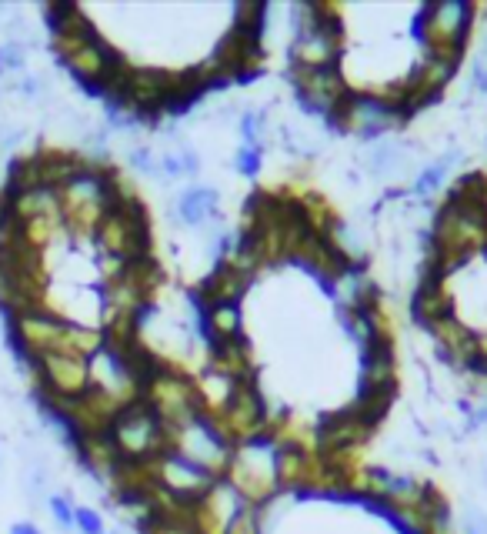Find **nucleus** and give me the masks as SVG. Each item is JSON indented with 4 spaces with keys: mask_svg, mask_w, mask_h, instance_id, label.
I'll list each match as a JSON object with an SVG mask.
<instances>
[{
    "mask_svg": "<svg viewBox=\"0 0 487 534\" xmlns=\"http://www.w3.org/2000/svg\"><path fill=\"white\" fill-rule=\"evenodd\" d=\"M14 338L31 354V361L47 354H67V358L91 361L104 348V331L74 324L54 311H24L14 314Z\"/></svg>",
    "mask_w": 487,
    "mask_h": 534,
    "instance_id": "1",
    "label": "nucleus"
},
{
    "mask_svg": "<svg viewBox=\"0 0 487 534\" xmlns=\"http://www.w3.org/2000/svg\"><path fill=\"white\" fill-rule=\"evenodd\" d=\"M117 201V177L111 167L91 161L74 181H67L57 191V204H61V221L64 231L74 241L97 234V224L104 221V214L111 211Z\"/></svg>",
    "mask_w": 487,
    "mask_h": 534,
    "instance_id": "2",
    "label": "nucleus"
},
{
    "mask_svg": "<svg viewBox=\"0 0 487 534\" xmlns=\"http://www.w3.org/2000/svg\"><path fill=\"white\" fill-rule=\"evenodd\" d=\"M107 434H111L117 454L127 464H144L161 458L164 451H171V434H167L161 418L151 411V404L144 398L121 408Z\"/></svg>",
    "mask_w": 487,
    "mask_h": 534,
    "instance_id": "3",
    "label": "nucleus"
},
{
    "mask_svg": "<svg viewBox=\"0 0 487 534\" xmlns=\"http://www.w3.org/2000/svg\"><path fill=\"white\" fill-rule=\"evenodd\" d=\"M227 481L234 484L237 494L251 504V508H261L277 494V444L271 441V434L264 438H254L247 444H237L231 468L224 474Z\"/></svg>",
    "mask_w": 487,
    "mask_h": 534,
    "instance_id": "4",
    "label": "nucleus"
},
{
    "mask_svg": "<svg viewBox=\"0 0 487 534\" xmlns=\"http://www.w3.org/2000/svg\"><path fill=\"white\" fill-rule=\"evenodd\" d=\"M94 241L101 247V257H114V261L134 264L147 257L151 234H147V214L141 201L137 197H117L111 211L104 214V221L97 224Z\"/></svg>",
    "mask_w": 487,
    "mask_h": 534,
    "instance_id": "5",
    "label": "nucleus"
},
{
    "mask_svg": "<svg viewBox=\"0 0 487 534\" xmlns=\"http://www.w3.org/2000/svg\"><path fill=\"white\" fill-rule=\"evenodd\" d=\"M141 398L151 404V411L161 418V424L167 428V434L184 428L187 421H194L201 414V398H197V384L187 374L167 368L161 361L157 371L144 381Z\"/></svg>",
    "mask_w": 487,
    "mask_h": 534,
    "instance_id": "6",
    "label": "nucleus"
},
{
    "mask_svg": "<svg viewBox=\"0 0 487 534\" xmlns=\"http://www.w3.org/2000/svg\"><path fill=\"white\" fill-rule=\"evenodd\" d=\"M54 51L67 67H71V74L77 81H84L91 87H104V81L114 71V64L121 61V57L97 37L94 27L54 34Z\"/></svg>",
    "mask_w": 487,
    "mask_h": 534,
    "instance_id": "7",
    "label": "nucleus"
},
{
    "mask_svg": "<svg viewBox=\"0 0 487 534\" xmlns=\"http://www.w3.org/2000/svg\"><path fill=\"white\" fill-rule=\"evenodd\" d=\"M331 124L337 131L354 134V137H361V141L374 144V141H384L391 131H397V127L404 124V114L394 111L391 104H384L377 94L351 91L341 101V107L331 114Z\"/></svg>",
    "mask_w": 487,
    "mask_h": 534,
    "instance_id": "8",
    "label": "nucleus"
},
{
    "mask_svg": "<svg viewBox=\"0 0 487 534\" xmlns=\"http://www.w3.org/2000/svg\"><path fill=\"white\" fill-rule=\"evenodd\" d=\"M171 451L184 454L187 461L201 464L204 471H211L214 478H224L234 458V444L217 431V424L201 411L194 421H187L184 428L171 431Z\"/></svg>",
    "mask_w": 487,
    "mask_h": 534,
    "instance_id": "9",
    "label": "nucleus"
},
{
    "mask_svg": "<svg viewBox=\"0 0 487 534\" xmlns=\"http://www.w3.org/2000/svg\"><path fill=\"white\" fill-rule=\"evenodd\" d=\"M217 424V431L224 434L227 441L234 444H247L254 438H264L267 434V408L264 398L257 391V381H237V388L231 391V398L224 401V408L211 418Z\"/></svg>",
    "mask_w": 487,
    "mask_h": 534,
    "instance_id": "10",
    "label": "nucleus"
},
{
    "mask_svg": "<svg viewBox=\"0 0 487 534\" xmlns=\"http://www.w3.org/2000/svg\"><path fill=\"white\" fill-rule=\"evenodd\" d=\"M471 21H474V4H467V0H441V4L424 7L417 27H421L427 54L461 57L467 34H471Z\"/></svg>",
    "mask_w": 487,
    "mask_h": 534,
    "instance_id": "11",
    "label": "nucleus"
},
{
    "mask_svg": "<svg viewBox=\"0 0 487 534\" xmlns=\"http://www.w3.org/2000/svg\"><path fill=\"white\" fill-rule=\"evenodd\" d=\"M151 464H154V484L157 488H161L164 494H171L174 501L187 504V508H194V504L201 501L217 481L211 471H204L201 464L187 461L184 454H177V451H164L161 458H154Z\"/></svg>",
    "mask_w": 487,
    "mask_h": 534,
    "instance_id": "12",
    "label": "nucleus"
},
{
    "mask_svg": "<svg viewBox=\"0 0 487 534\" xmlns=\"http://www.w3.org/2000/svg\"><path fill=\"white\" fill-rule=\"evenodd\" d=\"M37 378H41L47 401H77L94 388L91 381V361L87 358H67V354H47L34 361Z\"/></svg>",
    "mask_w": 487,
    "mask_h": 534,
    "instance_id": "13",
    "label": "nucleus"
},
{
    "mask_svg": "<svg viewBox=\"0 0 487 534\" xmlns=\"http://www.w3.org/2000/svg\"><path fill=\"white\" fill-rule=\"evenodd\" d=\"M294 94L307 114L331 117L351 94V84L344 81L341 67H317V71H297L294 67Z\"/></svg>",
    "mask_w": 487,
    "mask_h": 534,
    "instance_id": "14",
    "label": "nucleus"
},
{
    "mask_svg": "<svg viewBox=\"0 0 487 534\" xmlns=\"http://www.w3.org/2000/svg\"><path fill=\"white\" fill-rule=\"evenodd\" d=\"M244 508H247V501L237 494L234 484L227 478H217L214 488L191 508V521L197 534H224Z\"/></svg>",
    "mask_w": 487,
    "mask_h": 534,
    "instance_id": "15",
    "label": "nucleus"
},
{
    "mask_svg": "<svg viewBox=\"0 0 487 534\" xmlns=\"http://www.w3.org/2000/svg\"><path fill=\"white\" fill-rule=\"evenodd\" d=\"M91 381L97 391L111 394V398L117 404H124V408L134 401H141V391H144L141 381H137L131 368L124 364V358L107 341H104V348L91 358Z\"/></svg>",
    "mask_w": 487,
    "mask_h": 534,
    "instance_id": "16",
    "label": "nucleus"
},
{
    "mask_svg": "<svg viewBox=\"0 0 487 534\" xmlns=\"http://www.w3.org/2000/svg\"><path fill=\"white\" fill-rule=\"evenodd\" d=\"M371 431H374V424H367L354 408H344L321 424V431H317V451H321V458L361 451L364 441L371 438Z\"/></svg>",
    "mask_w": 487,
    "mask_h": 534,
    "instance_id": "17",
    "label": "nucleus"
},
{
    "mask_svg": "<svg viewBox=\"0 0 487 534\" xmlns=\"http://www.w3.org/2000/svg\"><path fill=\"white\" fill-rule=\"evenodd\" d=\"M431 334L444 348L447 358H454L461 368H474L477 358H481V334H474L464 321H457V314H447V318L434 321Z\"/></svg>",
    "mask_w": 487,
    "mask_h": 534,
    "instance_id": "18",
    "label": "nucleus"
},
{
    "mask_svg": "<svg viewBox=\"0 0 487 534\" xmlns=\"http://www.w3.org/2000/svg\"><path fill=\"white\" fill-rule=\"evenodd\" d=\"M254 271H247L237 261H221L201 284V301L204 308H214V304H237L241 294L251 284Z\"/></svg>",
    "mask_w": 487,
    "mask_h": 534,
    "instance_id": "19",
    "label": "nucleus"
},
{
    "mask_svg": "<svg viewBox=\"0 0 487 534\" xmlns=\"http://www.w3.org/2000/svg\"><path fill=\"white\" fill-rule=\"evenodd\" d=\"M174 207H177V217H181L187 227H207L221 214V191L207 184H191L181 191Z\"/></svg>",
    "mask_w": 487,
    "mask_h": 534,
    "instance_id": "20",
    "label": "nucleus"
},
{
    "mask_svg": "<svg viewBox=\"0 0 487 534\" xmlns=\"http://www.w3.org/2000/svg\"><path fill=\"white\" fill-rule=\"evenodd\" d=\"M411 147L401 144V141H374L367 147L364 154V167L371 171L374 177H381V181H394V177H401L411 171Z\"/></svg>",
    "mask_w": 487,
    "mask_h": 534,
    "instance_id": "21",
    "label": "nucleus"
},
{
    "mask_svg": "<svg viewBox=\"0 0 487 534\" xmlns=\"http://www.w3.org/2000/svg\"><path fill=\"white\" fill-rule=\"evenodd\" d=\"M211 371L227 374V378H234V381L254 378V361H251V348H247V341L244 338H234V341L214 344Z\"/></svg>",
    "mask_w": 487,
    "mask_h": 534,
    "instance_id": "22",
    "label": "nucleus"
},
{
    "mask_svg": "<svg viewBox=\"0 0 487 534\" xmlns=\"http://www.w3.org/2000/svg\"><path fill=\"white\" fill-rule=\"evenodd\" d=\"M394 354L391 348L364 354V371H361V391H394Z\"/></svg>",
    "mask_w": 487,
    "mask_h": 534,
    "instance_id": "23",
    "label": "nucleus"
},
{
    "mask_svg": "<svg viewBox=\"0 0 487 534\" xmlns=\"http://www.w3.org/2000/svg\"><path fill=\"white\" fill-rule=\"evenodd\" d=\"M204 328H207V334H211L214 344L244 338L241 334V308H237V304H214V308H207V314H204Z\"/></svg>",
    "mask_w": 487,
    "mask_h": 534,
    "instance_id": "24",
    "label": "nucleus"
},
{
    "mask_svg": "<svg viewBox=\"0 0 487 534\" xmlns=\"http://www.w3.org/2000/svg\"><path fill=\"white\" fill-rule=\"evenodd\" d=\"M24 494L27 501L34 504V508H47V501H51V468H47V461L41 454H34V458H27L24 464Z\"/></svg>",
    "mask_w": 487,
    "mask_h": 534,
    "instance_id": "25",
    "label": "nucleus"
},
{
    "mask_svg": "<svg viewBox=\"0 0 487 534\" xmlns=\"http://www.w3.org/2000/svg\"><path fill=\"white\" fill-rule=\"evenodd\" d=\"M454 161H461V154L457 151H447L444 157H437L434 164H427L421 174H417V181H414V194L417 197H431V194H437L444 187V181L451 177V167H454Z\"/></svg>",
    "mask_w": 487,
    "mask_h": 534,
    "instance_id": "26",
    "label": "nucleus"
},
{
    "mask_svg": "<svg viewBox=\"0 0 487 534\" xmlns=\"http://www.w3.org/2000/svg\"><path fill=\"white\" fill-rule=\"evenodd\" d=\"M201 171V164H197V154L191 151V147H174V151H164L161 154V177H171V181H177V177L184 174H197Z\"/></svg>",
    "mask_w": 487,
    "mask_h": 534,
    "instance_id": "27",
    "label": "nucleus"
},
{
    "mask_svg": "<svg viewBox=\"0 0 487 534\" xmlns=\"http://www.w3.org/2000/svg\"><path fill=\"white\" fill-rule=\"evenodd\" d=\"M264 21H267V4H237L234 7V27L237 31L261 37Z\"/></svg>",
    "mask_w": 487,
    "mask_h": 534,
    "instance_id": "28",
    "label": "nucleus"
},
{
    "mask_svg": "<svg viewBox=\"0 0 487 534\" xmlns=\"http://www.w3.org/2000/svg\"><path fill=\"white\" fill-rule=\"evenodd\" d=\"M47 511H51V521L61 528L64 534H71L74 531V514H77V508L71 504V498L67 494H51V501H47Z\"/></svg>",
    "mask_w": 487,
    "mask_h": 534,
    "instance_id": "29",
    "label": "nucleus"
},
{
    "mask_svg": "<svg viewBox=\"0 0 487 534\" xmlns=\"http://www.w3.org/2000/svg\"><path fill=\"white\" fill-rule=\"evenodd\" d=\"M127 161L137 174L144 177H161V154H154L151 147H134L131 154H127Z\"/></svg>",
    "mask_w": 487,
    "mask_h": 534,
    "instance_id": "30",
    "label": "nucleus"
},
{
    "mask_svg": "<svg viewBox=\"0 0 487 534\" xmlns=\"http://www.w3.org/2000/svg\"><path fill=\"white\" fill-rule=\"evenodd\" d=\"M141 534H197L191 518H154Z\"/></svg>",
    "mask_w": 487,
    "mask_h": 534,
    "instance_id": "31",
    "label": "nucleus"
},
{
    "mask_svg": "<svg viewBox=\"0 0 487 534\" xmlns=\"http://www.w3.org/2000/svg\"><path fill=\"white\" fill-rule=\"evenodd\" d=\"M27 64V44L24 41H7L0 47V71H21Z\"/></svg>",
    "mask_w": 487,
    "mask_h": 534,
    "instance_id": "32",
    "label": "nucleus"
},
{
    "mask_svg": "<svg viewBox=\"0 0 487 534\" xmlns=\"http://www.w3.org/2000/svg\"><path fill=\"white\" fill-rule=\"evenodd\" d=\"M74 531L77 534H107V524L101 518V511H94V508H77L74 514Z\"/></svg>",
    "mask_w": 487,
    "mask_h": 534,
    "instance_id": "33",
    "label": "nucleus"
},
{
    "mask_svg": "<svg viewBox=\"0 0 487 534\" xmlns=\"http://www.w3.org/2000/svg\"><path fill=\"white\" fill-rule=\"evenodd\" d=\"M224 534H261V511L247 504V508L237 514V518L231 521V528H227Z\"/></svg>",
    "mask_w": 487,
    "mask_h": 534,
    "instance_id": "34",
    "label": "nucleus"
},
{
    "mask_svg": "<svg viewBox=\"0 0 487 534\" xmlns=\"http://www.w3.org/2000/svg\"><path fill=\"white\" fill-rule=\"evenodd\" d=\"M261 161H264L261 147H241V151H237V171H241L244 177L261 174Z\"/></svg>",
    "mask_w": 487,
    "mask_h": 534,
    "instance_id": "35",
    "label": "nucleus"
},
{
    "mask_svg": "<svg viewBox=\"0 0 487 534\" xmlns=\"http://www.w3.org/2000/svg\"><path fill=\"white\" fill-rule=\"evenodd\" d=\"M461 534H487V514L481 508H474V504H464Z\"/></svg>",
    "mask_w": 487,
    "mask_h": 534,
    "instance_id": "36",
    "label": "nucleus"
},
{
    "mask_svg": "<svg viewBox=\"0 0 487 534\" xmlns=\"http://www.w3.org/2000/svg\"><path fill=\"white\" fill-rule=\"evenodd\" d=\"M17 91H21L24 97H44L47 94V84H44V77H37V74H31V77H21V84H17Z\"/></svg>",
    "mask_w": 487,
    "mask_h": 534,
    "instance_id": "37",
    "label": "nucleus"
},
{
    "mask_svg": "<svg viewBox=\"0 0 487 534\" xmlns=\"http://www.w3.org/2000/svg\"><path fill=\"white\" fill-rule=\"evenodd\" d=\"M471 81H474L477 91H481V94L487 97V57H477V61H474V67H471Z\"/></svg>",
    "mask_w": 487,
    "mask_h": 534,
    "instance_id": "38",
    "label": "nucleus"
},
{
    "mask_svg": "<svg viewBox=\"0 0 487 534\" xmlns=\"http://www.w3.org/2000/svg\"><path fill=\"white\" fill-rule=\"evenodd\" d=\"M11 534H44V531L37 528L34 521H17V524H11Z\"/></svg>",
    "mask_w": 487,
    "mask_h": 534,
    "instance_id": "39",
    "label": "nucleus"
},
{
    "mask_svg": "<svg viewBox=\"0 0 487 534\" xmlns=\"http://www.w3.org/2000/svg\"><path fill=\"white\" fill-rule=\"evenodd\" d=\"M111 534H124V531H111Z\"/></svg>",
    "mask_w": 487,
    "mask_h": 534,
    "instance_id": "40",
    "label": "nucleus"
}]
</instances>
